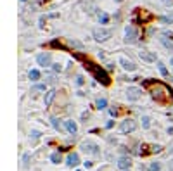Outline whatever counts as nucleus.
<instances>
[{
    "label": "nucleus",
    "instance_id": "obj_21",
    "mask_svg": "<svg viewBox=\"0 0 173 171\" xmlns=\"http://www.w3.org/2000/svg\"><path fill=\"white\" fill-rule=\"evenodd\" d=\"M50 121H52V124H54V128H55V130H61V123H59V119L52 118Z\"/></svg>",
    "mask_w": 173,
    "mask_h": 171
},
{
    "label": "nucleus",
    "instance_id": "obj_28",
    "mask_svg": "<svg viewBox=\"0 0 173 171\" xmlns=\"http://www.w3.org/2000/svg\"><path fill=\"white\" fill-rule=\"evenodd\" d=\"M109 114H111V116H116V114H118V109H109Z\"/></svg>",
    "mask_w": 173,
    "mask_h": 171
},
{
    "label": "nucleus",
    "instance_id": "obj_24",
    "mask_svg": "<svg viewBox=\"0 0 173 171\" xmlns=\"http://www.w3.org/2000/svg\"><path fill=\"white\" fill-rule=\"evenodd\" d=\"M140 149H142V150H140V154H142V155H146V154H149V152H151V150H147V145H146V144L142 145Z\"/></svg>",
    "mask_w": 173,
    "mask_h": 171
},
{
    "label": "nucleus",
    "instance_id": "obj_9",
    "mask_svg": "<svg viewBox=\"0 0 173 171\" xmlns=\"http://www.w3.org/2000/svg\"><path fill=\"white\" fill-rule=\"evenodd\" d=\"M139 55H140V59L146 61V62H154V61H156V54H154V52H149V50H142Z\"/></svg>",
    "mask_w": 173,
    "mask_h": 171
},
{
    "label": "nucleus",
    "instance_id": "obj_5",
    "mask_svg": "<svg viewBox=\"0 0 173 171\" xmlns=\"http://www.w3.org/2000/svg\"><path fill=\"white\" fill-rule=\"evenodd\" d=\"M137 38H139V33H137V30L133 26H126V30H125V42L126 43H135Z\"/></svg>",
    "mask_w": 173,
    "mask_h": 171
},
{
    "label": "nucleus",
    "instance_id": "obj_12",
    "mask_svg": "<svg viewBox=\"0 0 173 171\" xmlns=\"http://www.w3.org/2000/svg\"><path fill=\"white\" fill-rule=\"evenodd\" d=\"M64 126H66V130H68L71 135H75L76 131H78V126H76V123H75V121H71V119L64 121Z\"/></svg>",
    "mask_w": 173,
    "mask_h": 171
},
{
    "label": "nucleus",
    "instance_id": "obj_30",
    "mask_svg": "<svg viewBox=\"0 0 173 171\" xmlns=\"http://www.w3.org/2000/svg\"><path fill=\"white\" fill-rule=\"evenodd\" d=\"M76 83H78V85H83V78H81V76H78V80H76Z\"/></svg>",
    "mask_w": 173,
    "mask_h": 171
},
{
    "label": "nucleus",
    "instance_id": "obj_13",
    "mask_svg": "<svg viewBox=\"0 0 173 171\" xmlns=\"http://www.w3.org/2000/svg\"><path fill=\"white\" fill-rule=\"evenodd\" d=\"M130 164H132L130 157H119V161H118V168L119 169H128Z\"/></svg>",
    "mask_w": 173,
    "mask_h": 171
},
{
    "label": "nucleus",
    "instance_id": "obj_10",
    "mask_svg": "<svg viewBox=\"0 0 173 171\" xmlns=\"http://www.w3.org/2000/svg\"><path fill=\"white\" fill-rule=\"evenodd\" d=\"M78 162H80V157H78V154H76V152H71V154L68 155L66 164L69 166V168H75V166H78Z\"/></svg>",
    "mask_w": 173,
    "mask_h": 171
},
{
    "label": "nucleus",
    "instance_id": "obj_20",
    "mask_svg": "<svg viewBox=\"0 0 173 171\" xmlns=\"http://www.w3.org/2000/svg\"><path fill=\"white\" fill-rule=\"evenodd\" d=\"M142 126H144V128H149V126H151V119L147 118V116L142 118Z\"/></svg>",
    "mask_w": 173,
    "mask_h": 171
},
{
    "label": "nucleus",
    "instance_id": "obj_37",
    "mask_svg": "<svg viewBox=\"0 0 173 171\" xmlns=\"http://www.w3.org/2000/svg\"><path fill=\"white\" fill-rule=\"evenodd\" d=\"M116 2H121V0H116Z\"/></svg>",
    "mask_w": 173,
    "mask_h": 171
},
{
    "label": "nucleus",
    "instance_id": "obj_3",
    "mask_svg": "<svg viewBox=\"0 0 173 171\" xmlns=\"http://www.w3.org/2000/svg\"><path fill=\"white\" fill-rule=\"evenodd\" d=\"M166 88L164 86H161L159 83H156V86H152L151 88V95H152V99H156V100H159V102H163V100H166Z\"/></svg>",
    "mask_w": 173,
    "mask_h": 171
},
{
    "label": "nucleus",
    "instance_id": "obj_27",
    "mask_svg": "<svg viewBox=\"0 0 173 171\" xmlns=\"http://www.w3.org/2000/svg\"><path fill=\"white\" fill-rule=\"evenodd\" d=\"M161 2L164 4V5H168V7H170V5H173V0H161Z\"/></svg>",
    "mask_w": 173,
    "mask_h": 171
},
{
    "label": "nucleus",
    "instance_id": "obj_32",
    "mask_svg": "<svg viewBox=\"0 0 173 171\" xmlns=\"http://www.w3.org/2000/svg\"><path fill=\"white\" fill-rule=\"evenodd\" d=\"M54 71H61V66L59 64H54Z\"/></svg>",
    "mask_w": 173,
    "mask_h": 171
},
{
    "label": "nucleus",
    "instance_id": "obj_25",
    "mask_svg": "<svg viewBox=\"0 0 173 171\" xmlns=\"http://www.w3.org/2000/svg\"><path fill=\"white\" fill-rule=\"evenodd\" d=\"M108 21H109V16H108V14H102V16H101V23H102V24H106Z\"/></svg>",
    "mask_w": 173,
    "mask_h": 171
},
{
    "label": "nucleus",
    "instance_id": "obj_31",
    "mask_svg": "<svg viewBox=\"0 0 173 171\" xmlns=\"http://www.w3.org/2000/svg\"><path fill=\"white\" fill-rule=\"evenodd\" d=\"M28 159H30V154H26V155H24V166L28 164Z\"/></svg>",
    "mask_w": 173,
    "mask_h": 171
},
{
    "label": "nucleus",
    "instance_id": "obj_22",
    "mask_svg": "<svg viewBox=\"0 0 173 171\" xmlns=\"http://www.w3.org/2000/svg\"><path fill=\"white\" fill-rule=\"evenodd\" d=\"M161 150H163L161 145H152L151 147V152H161Z\"/></svg>",
    "mask_w": 173,
    "mask_h": 171
},
{
    "label": "nucleus",
    "instance_id": "obj_1",
    "mask_svg": "<svg viewBox=\"0 0 173 171\" xmlns=\"http://www.w3.org/2000/svg\"><path fill=\"white\" fill-rule=\"evenodd\" d=\"M85 68L92 73L94 78H95L99 83H102V85H109V83H111L109 75L106 73V69H102V68H101V66H95L94 62H88V61H86V62H85Z\"/></svg>",
    "mask_w": 173,
    "mask_h": 171
},
{
    "label": "nucleus",
    "instance_id": "obj_4",
    "mask_svg": "<svg viewBox=\"0 0 173 171\" xmlns=\"http://www.w3.org/2000/svg\"><path fill=\"white\" fill-rule=\"evenodd\" d=\"M81 150L85 152V154H92V155H97L99 154V145L92 140H85V142H81Z\"/></svg>",
    "mask_w": 173,
    "mask_h": 171
},
{
    "label": "nucleus",
    "instance_id": "obj_26",
    "mask_svg": "<svg viewBox=\"0 0 173 171\" xmlns=\"http://www.w3.org/2000/svg\"><path fill=\"white\" fill-rule=\"evenodd\" d=\"M33 90H37V92H43V90H45V85H37L35 88H33Z\"/></svg>",
    "mask_w": 173,
    "mask_h": 171
},
{
    "label": "nucleus",
    "instance_id": "obj_8",
    "mask_svg": "<svg viewBox=\"0 0 173 171\" xmlns=\"http://www.w3.org/2000/svg\"><path fill=\"white\" fill-rule=\"evenodd\" d=\"M37 62L40 66H43V68H47V66H50V54L45 52V54H40L37 57Z\"/></svg>",
    "mask_w": 173,
    "mask_h": 171
},
{
    "label": "nucleus",
    "instance_id": "obj_15",
    "mask_svg": "<svg viewBox=\"0 0 173 171\" xmlns=\"http://www.w3.org/2000/svg\"><path fill=\"white\" fill-rule=\"evenodd\" d=\"M30 80H31V81H38V80H40V71H38V69H31V71H30Z\"/></svg>",
    "mask_w": 173,
    "mask_h": 171
},
{
    "label": "nucleus",
    "instance_id": "obj_16",
    "mask_svg": "<svg viewBox=\"0 0 173 171\" xmlns=\"http://www.w3.org/2000/svg\"><path fill=\"white\" fill-rule=\"evenodd\" d=\"M95 106H97V109L102 111V109H106V106H108V100H106V99H99V100L95 102Z\"/></svg>",
    "mask_w": 173,
    "mask_h": 171
},
{
    "label": "nucleus",
    "instance_id": "obj_34",
    "mask_svg": "<svg viewBox=\"0 0 173 171\" xmlns=\"http://www.w3.org/2000/svg\"><path fill=\"white\" fill-rule=\"evenodd\" d=\"M170 169H171V171H173V159H171V161H170Z\"/></svg>",
    "mask_w": 173,
    "mask_h": 171
},
{
    "label": "nucleus",
    "instance_id": "obj_17",
    "mask_svg": "<svg viewBox=\"0 0 173 171\" xmlns=\"http://www.w3.org/2000/svg\"><path fill=\"white\" fill-rule=\"evenodd\" d=\"M50 161H52L54 164H59V162H61V154H59V152H54V154L50 155Z\"/></svg>",
    "mask_w": 173,
    "mask_h": 171
},
{
    "label": "nucleus",
    "instance_id": "obj_2",
    "mask_svg": "<svg viewBox=\"0 0 173 171\" xmlns=\"http://www.w3.org/2000/svg\"><path fill=\"white\" fill-rule=\"evenodd\" d=\"M92 35L97 42H106V40H109V38L113 37V31L108 30V28H97V30H94Z\"/></svg>",
    "mask_w": 173,
    "mask_h": 171
},
{
    "label": "nucleus",
    "instance_id": "obj_14",
    "mask_svg": "<svg viewBox=\"0 0 173 171\" xmlns=\"http://www.w3.org/2000/svg\"><path fill=\"white\" fill-rule=\"evenodd\" d=\"M54 99H55V90H49L45 93V107H49Z\"/></svg>",
    "mask_w": 173,
    "mask_h": 171
},
{
    "label": "nucleus",
    "instance_id": "obj_11",
    "mask_svg": "<svg viewBox=\"0 0 173 171\" xmlns=\"http://www.w3.org/2000/svg\"><path fill=\"white\" fill-rule=\"evenodd\" d=\"M119 64L123 66V69H126V71H135V69H137V66L133 64L132 61L125 59V57H121V59H119Z\"/></svg>",
    "mask_w": 173,
    "mask_h": 171
},
{
    "label": "nucleus",
    "instance_id": "obj_7",
    "mask_svg": "<svg viewBox=\"0 0 173 171\" xmlns=\"http://www.w3.org/2000/svg\"><path fill=\"white\" fill-rule=\"evenodd\" d=\"M140 93H142L140 88L130 86L128 90H126V99H128V100H139V99H140Z\"/></svg>",
    "mask_w": 173,
    "mask_h": 171
},
{
    "label": "nucleus",
    "instance_id": "obj_18",
    "mask_svg": "<svg viewBox=\"0 0 173 171\" xmlns=\"http://www.w3.org/2000/svg\"><path fill=\"white\" fill-rule=\"evenodd\" d=\"M157 68H159V73H161L163 76H168V69H166V66L163 64V62H157Z\"/></svg>",
    "mask_w": 173,
    "mask_h": 171
},
{
    "label": "nucleus",
    "instance_id": "obj_6",
    "mask_svg": "<svg viewBox=\"0 0 173 171\" xmlns=\"http://www.w3.org/2000/svg\"><path fill=\"white\" fill-rule=\"evenodd\" d=\"M135 128H137V123L133 119H125V121H121V124H119L121 133H132Z\"/></svg>",
    "mask_w": 173,
    "mask_h": 171
},
{
    "label": "nucleus",
    "instance_id": "obj_23",
    "mask_svg": "<svg viewBox=\"0 0 173 171\" xmlns=\"http://www.w3.org/2000/svg\"><path fill=\"white\" fill-rule=\"evenodd\" d=\"M69 45H71V47H76V48H80V47H81V43H80V42H76V40H69Z\"/></svg>",
    "mask_w": 173,
    "mask_h": 171
},
{
    "label": "nucleus",
    "instance_id": "obj_33",
    "mask_svg": "<svg viewBox=\"0 0 173 171\" xmlns=\"http://www.w3.org/2000/svg\"><path fill=\"white\" fill-rule=\"evenodd\" d=\"M168 135H173V126H170V128H168Z\"/></svg>",
    "mask_w": 173,
    "mask_h": 171
},
{
    "label": "nucleus",
    "instance_id": "obj_36",
    "mask_svg": "<svg viewBox=\"0 0 173 171\" xmlns=\"http://www.w3.org/2000/svg\"><path fill=\"white\" fill-rule=\"evenodd\" d=\"M21 2H26V0H21Z\"/></svg>",
    "mask_w": 173,
    "mask_h": 171
},
{
    "label": "nucleus",
    "instance_id": "obj_19",
    "mask_svg": "<svg viewBox=\"0 0 173 171\" xmlns=\"http://www.w3.org/2000/svg\"><path fill=\"white\" fill-rule=\"evenodd\" d=\"M161 169V164L159 162H152L151 166H149V171H159Z\"/></svg>",
    "mask_w": 173,
    "mask_h": 171
},
{
    "label": "nucleus",
    "instance_id": "obj_29",
    "mask_svg": "<svg viewBox=\"0 0 173 171\" xmlns=\"http://www.w3.org/2000/svg\"><path fill=\"white\" fill-rule=\"evenodd\" d=\"M161 21H164V23H171V17H161Z\"/></svg>",
    "mask_w": 173,
    "mask_h": 171
},
{
    "label": "nucleus",
    "instance_id": "obj_35",
    "mask_svg": "<svg viewBox=\"0 0 173 171\" xmlns=\"http://www.w3.org/2000/svg\"><path fill=\"white\" fill-rule=\"evenodd\" d=\"M171 66H173V59H171Z\"/></svg>",
    "mask_w": 173,
    "mask_h": 171
}]
</instances>
